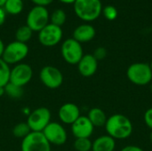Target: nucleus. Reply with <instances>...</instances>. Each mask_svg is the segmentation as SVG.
<instances>
[{"label":"nucleus","mask_w":152,"mask_h":151,"mask_svg":"<svg viewBox=\"0 0 152 151\" xmlns=\"http://www.w3.org/2000/svg\"><path fill=\"white\" fill-rule=\"evenodd\" d=\"M5 94H7L12 99H20L23 94V89L20 86L15 85L12 83H8L4 86Z\"/></svg>","instance_id":"24"},{"label":"nucleus","mask_w":152,"mask_h":151,"mask_svg":"<svg viewBox=\"0 0 152 151\" xmlns=\"http://www.w3.org/2000/svg\"><path fill=\"white\" fill-rule=\"evenodd\" d=\"M92 145L90 138H77L74 142V149L77 151H92Z\"/></svg>","instance_id":"25"},{"label":"nucleus","mask_w":152,"mask_h":151,"mask_svg":"<svg viewBox=\"0 0 152 151\" xmlns=\"http://www.w3.org/2000/svg\"><path fill=\"white\" fill-rule=\"evenodd\" d=\"M49 23L50 12L47 7L34 5L27 14L26 25L33 32H39Z\"/></svg>","instance_id":"4"},{"label":"nucleus","mask_w":152,"mask_h":151,"mask_svg":"<svg viewBox=\"0 0 152 151\" xmlns=\"http://www.w3.org/2000/svg\"><path fill=\"white\" fill-rule=\"evenodd\" d=\"M35 5L37 6H43V7H47L50 5L54 0H30Z\"/></svg>","instance_id":"29"},{"label":"nucleus","mask_w":152,"mask_h":151,"mask_svg":"<svg viewBox=\"0 0 152 151\" xmlns=\"http://www.w3.org/2000/svg\"><path fill=\"white\" fill-rule=\"evenodd\" d=\"M61 53L63 60L70 65H77L84 56L82 44L76 41L73 37L63 41L61 46Z\"/></svg>","instance_id":"6"},{"label":"nucleus","mask_w":152,"mask_h":151,"mask_svg":"<svg viewBox=\"0 0 152 151\" xmlns=\"http://www.w3.org/2000/svg\"><path fill=\"white\" fill-rule=\"evenodd\" d=\"M62 36L63 30L61 27L49 23L38 32L37 37L39 43L43 46L53 47L57 45L61 41Z\"/></svg>","instance_id":"9"},{"label":"nucleus","mask_w":152,"mask_h":151,"mask_svg":"<svg viewBox=\"0 0 152 151\" xmlns=\"http://www.w3.org/2000/svg\"><path fill=\"white\" fill-rule=\"evenodd\" d=\"M143 120L145 125L152 131V108L148 109L144 115H143Z\"/></svg>","instance_id":"28"},{"label":"nucleus","mask_w":152,"mask_h":151,"mask_svg":"<svg viewBox=\"0 0 152 151\" xmlns=\"http://www.w3.org/2000/svg\"><path fill=\"white\" fill-rule=\"evenodd\" d=\"M4 94H5L4 87H0V97H1V96H3Z\"/></svg>","instance_id":"34"},{"label":"nucleus","mask_w":152,"mask_h":151,"mask_svg":"<svg viewBox=\"0 0 152 151\" xmlns=\"http://www.w3.org/2000/svg\"><path fill=\"white\" fill-rule=\"evenodd\" d=\"M33 31L25 24L19 27L15 32V40L20 43L27 44L32 37Z\"/></svg>","instance_id":"20"},{"label":"nucleus","mask_w":152,"mask_h":151,"mask_svg":"<svg viewBox=\"0 0 152 151\" xmlns=\"http://www.w3.org/2000/svg\"><path fill=\"white\" fill-rule=\"evenodd\" d=\"M51 111L45 107H39L28 116L27 124L32 132H43L51 122Z\"/></svg>","instance_id":"7"},{"label":"nucleus","mask_w":152,"mask_h":151,"mask_svg":"<svg viewBox=\"0 0 152 151\" xmlns=\"http://www.w3.org/2000/svg\"><path fill=\"white\" fill-rule=\"evenodd\" d=\"M104 17L109 20H114L118 17V10L113 5H107L102 9Z\"/></svg>","instance_id":"26"},{"label":"nucleus","mask_w":152,"mask_h":151,"mask_svg":"<svg viewBox=\"0 0 152 151\" xmlns=\"http://www.w3.org/2000/svg\"><path fill=\"white\" fill-rule=\"evenodd\" d=\"M31 132L32 131L30 130L27 122L26 123H19V124L15 125L14 127L12 128L13 136L18 139H21V140H23L26 136H28Z\"/></svg>","instance_id":"22"},{"label":"nucleus","mask_w":152,"mask_h":151,"mask_svg":"<svg viewBox=\"0 0 152 151\" xmlns=\"http://www.w3.org/2000/svg\"><path fill=\"white\" fill-rule=\"evenodd\" d=\"M6 16H7V13L5 10L4 9V7H0V27L4 24L6 20Z\"/></svg>","instance_id":"31"},{"label":"nucleus","mask_w":152,"mask_h":151,"mask_svg":"<svg viewBox=\"0 0 152 151\" xmlns=\"http://www.w3.org/2000/svg\"><path fill=\"white\" fill-rule=\"evenodd\" d=\"M39 79L45 87L49 89H57L63 83V75L58 68L47 65L41 69Z\"/></svg>","instance_id":"10"},{"label":"nucleus","mask_w":152,"mask_h":151,"mask_svg":"<svg viewBox=\"0 0 152 151\" xmlns=\"http://www.w3.org/2000/svg\"><path fill=\"white\" fill-rule=\"evenodd\" d=\"M104 127L107 134L114 140L129 138L134 129L131 120L123 114H114L108 117Z\"/></svg>","instance_id":"1"},{"label":"nucleus","mask_w":152,"mask_h":151,"mask_svg":"<svg viewBox=\"0 0 152 151\" xmlns=\"http://www.w3.org/2000/svg\"><path fill=\"white\" fill-rule=\"evenodd\" d=\"M120 151H144L141 147L135 145H128L124 147Z\"/></svg>","instance_id":"30"},{"label":"nucleus","mask_w":152,"mask_h":151,"mask_svg":"<svg viewBox=\"0 0 152 151\" xmlns=\"http://www.w3.org/2000/svg\"><path fill=\"white\" fill-rule=\"evenodd\" d=\"M5 2H6V0H0V7H3Z\"/></svg>","instance_id":"35"},{"label":"nucleus","mask_w":152,"mask_h":151,"mask_svg":"<svg viewBox=\"0 0 152 151\" xmlns=\"http://www.w3.org/2000/svg\"><path fill=\"white\" fill-rule=\"evenodd\" d=\"M126 77L134 85L144 86L152 82V69L148 63L135 62L127 68Z\"/></svg>","instance_id":"3"},{"label":"nucleus","mask_w":152,"mask_h":151,"mask_svg":"<svg viewBox=\"0 0 152 151\" xmlns=\"http://www.w3.org/2000/svg\"><path fill=\"white\" fill-rule=\"evenodd\" d=\"M10 70L9 65L0 58V87H4L9 83Z\"/></svg>","instance_id":"23"},{"label":"nucleus","mask_w":152,"mask_h":151,"mask_svg":"<svg viewBox=\"0 0 152 151\" xmlns=\"http://www.w3.org/2000/svg\"><path fill=\"white\" fill-rule=\"evenodd\" d=\"M33 77L32 68L27 63H19L14 65L10 70L9 83H12L15 85L23 87L30 82Z\"/></svg>","instance_id":"11"},{"label":"nucleus","mask_w":152,"mask_h":151,"mask_svg":"<svg viewBox=\"0 0 152 151\" xmlns=\"http://www.w3.org/2000/svg\"><path fill=\"white\" fill-rule=\"evenodd\" d=\"M28 51L27 44L14 40L5 45L2 59L8 65H16L20 63L28 56Z\"/></svg>","instance_id":"5"},{"label":"nucleus","mask_w":152,"mask_h":151,"mask_svg":"<svg viewBox=\"0 0 152 151\" xmlns=\"http://www.w3.org/2000/svg\"><path fill=\"white\" fill-rule=\"evenodd\" d=\"M42 133L51 145L61 146L66 143L68 139L65 128L57 122H50Z\"/></svg>","instance_id":"12"},{"label":"nucleus","mask_w":152,"mask_h":151,"mask_svg":"<svg viewBox=\"0 0 152 151\" xmlns=\"http://www.w3.org/2000/svg\"><path fill=\"white\" fill-rule=\"evenodd\" d=\"M96 35L94 27L89 23H84L77 26L73 31V38L80 44L92 41Z\"/></svg>","instance_id":"16"},{"label":"nucleus","mask_w":152,"mask_h":151,"mask_svg":"<svg viewBox=\"0 0 152 151\" xmlns=\"http://www.w3.org/2000/svg\"><path fill=\"white\" fill-rule=\"evenodd\" d=\"M151 93H152V82H151Z\"/></svg>","instance_id":"38"},{"label":"nucleus","mask_w":152,"mask_h":151,"mask_svg":"<svg viewBox=\"0 0 152 151\" xmlns=\"http://www.w3.org/2000/svg\"><path fill=\"white\" fill-rule=\"evenodd\" d=\"M86 117L94 127L104 126L108 119L106 113L101 108H92Z\"/></svg>","instance_id":"18"},{"label":"nucleus","mask_w":152,"mask_h":151,"mask_svg":"<svg viewBox=\"0 0 152 151\" xmlns=\"http://www.w3.org/2000/svg\"><path fill=\"white\" fill-rule=\"evenodd\" d=\"M58 115L61 123L70 125L81 116L78 106L71 102H67L61 105L59 109Z\"/></svg>","instance_id":"14"},{"label":"nucleus","mask_w":152,"mask_h":151,"mask_svg":"<svg viewBox=\"0 0 152 151\" xmlns=\"http://www.w3.org/2000/svg\"><path fill=\"white\" fill-rule=\"evenodd\" d=\"M3 7L7 14L18 15L23 11L24 3L23 0H6Z\"/></svg>","instance_id":"19"},{"label":"nucleus","mask_w":152,"mask_h":151,"mask_svg":"<svg viewBox=\"0 0 152 151\" xmlns=\"http://www.w3.org/2000/svg\"><path fill=\"white\" fill-rule=\"evenodd\" d=\"M93 55L98 61L104 60L107 56V50L104 47H98L94 50Z\"/></svg>","instance_id":"27"},{"label":"nucleus","mask_w":152,"mask_h":151,"mask_svg":"<svg viewBox=\"0 0 152 151\" xmlns=\"http://www.w3.org/2000/svg\"><path fill=\"white\" fill-rule=\"evenodd\" d=\"M150 66H151V69H152V61H151V62L150 63Z\"/></svg>","instance_id":"37"},{"label":"nucleus","mask_w":152,"mask_h":151,"mask_svg":"<svg viewBox=\"0 0 152 151\" xmlns=\"http://www.w3.org/2000/svg\"><path fill=\"white\" fill-rule=\"evenodd\" d=\"M4 47H5V45H4V44L3 40L0 38V58H2V56H3V53H4Z\"/></svg>","instance_id":"32"},{"label":"nucleus","mask_w":152,"mask_h":151,"mask_svg":"<svg viewBox=\"0 0 152 151\" xmlns=\"http://www.w3.org/2000/svg\"><path fill=\"white\" fill-rule=\"evenodd\" d=\"M75 14L86 23L97 20L102 12L101 0H76L73 4Z\"/></svg>","instance_id":"2"},{"label":"nucleus","mask_w":152,"mask_h":151,"mask_svg":"<svg viewBox=\"0 0 152 151\" xmlns=\"http://www.w3.org/2000/svg\"><path fill=\"white\" fill-rule=\"evenodd\" d=\"M21 151H51V144L42 132H31L21 142Z\"/></svg>","instance_id":"8"},{"label":"nucleus","mask_w":152,"mask_h":151,"mask_svg":"<svg viewBox=\"0 0 152 151\" xmlns=\"http://www.w3.org/2000/svg\"><path fill=\"white\" fill-rule=\"evenodd\" d=\"M116 148V140L106 135H102L93 142L92 151H114Z\"/></svg>","instance_id":"17"},{"label":"nucleus","mask_w":152,"mask_h":151,"mask_svg":"<svg viewBox=\"0 0 152 151\" xmlns=\"http://www.w3.org/2000/svg\"><path fill=\"white\" fill-rule=\"evenodd\" d=\"M150 141H151V142L152 143V131L151 132V133H150Z\"/></svg>","instance_id":"36"},{"label":"nucleus","mask_w":152,"mask_h":151,"mask_svg":"<svg viewBox=\"0 0 152 151\" xmlns=\"http://www.w3.org/2000/svg\"><path fill=\"white\" fill-rule=\"evenodd\" d=\"M77 69L82 77H90L94 76L98 69V61L93 54H84L77 63Z\"/></svg>","instance_id":"15"},{"label":"nucleus","mask_w":152,"mask_h":151,"mask_svg":"<svg viewBox=\"0 0 152 151\" xmlns=\"http://www.w3.org/2000/svg\"><path fill=\"white\" fill-rule=\"evenodd\" d=\"M67 20V14L64 12V10L58 8L53 11V12L50 14V23L61 27L65 24Z\"/></svg>","instance_id":"21"},{"label":"nucleus","mask_w":152,"mask_h":151,"mask_svg":"<svg viewBox=\"0 0 152 151\" xmlns=\"http://www.w3.org/2000/svg\"><path fill=\"white\" fill-rule=\"evenodd\" d=\"M71 131L75 138H90L94 131V126L86 116H80L72 125Z\"/></svg>","instance_id":"13"},{"label":"nucleus","mask_w":152,"mask_h":151,"mask_svg":"<svg viewBox=\"0 0 152 151\" xmlns=\"http://www.w3.org/2000/svg\"><path fill=\"white\" fill-rule=\"evenodd\" d=\"M61 3L65 4H74L76 0H59Z\"/></svg>","instance_id":"33"}]
</instances>
